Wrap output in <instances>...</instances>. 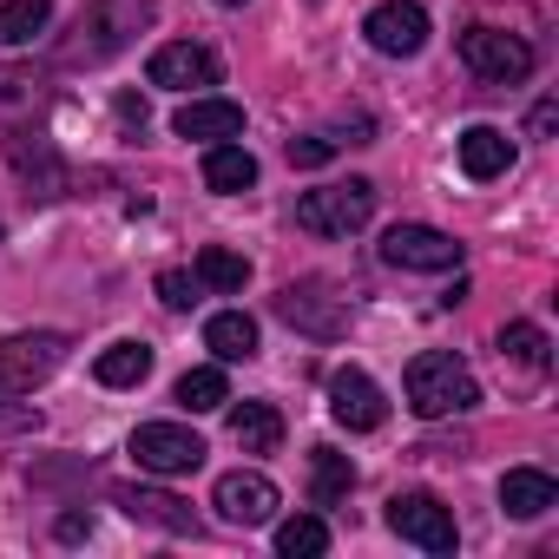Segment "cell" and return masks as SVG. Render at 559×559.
Here are the masks:
<instances>
[{
	"label": "cell",
	"mask_w": 559,
	"mask_h": 559,
	"mask_svg": "<svg viewBox=\"0 0 559 559\" xmlns=\"http://www.w3.org/2000/svg\"><path fill=\"white\" fill-rule=\"evenodd\" d=\"M152 21H158V0H86L80 21H73L67 40H60V60H67V67H106V60H119Z\"/></svg>",
	"instance_id": "cell-1"
},
{
	"label": "cell",
	"mask_w": 559,
	"mask_h": 559,
	"mask_svg": "<svg viewBox=\"0 0 559 559\" xmlns=\"http://www.w3.org/2000/svg\"><path fill=\"white\" fill-rule=\"evenodd\" d=\"M402 389H408V408H415L421 421H448V415H467V408L480 402V382H474V369H467L454 349L415 356L408 376H402Z\"/></svg>",
	"instance_id": "cell-2"
},
{
	"label": "cell",
	"mask_w": 559,
	"mask_h": 559,
	"mask_svg": "<svg viewBox=\"0 0 559 559\" xmlns=\"http://www.w3.org/2000/svg\"><path fill=\"white\" fill-rule=\"evenodd\" d=\"M376 217V185L369 178H343V185H317L297 198V224L310 237H349Z\"/></svg>",
	"instance_id": "cell-3"
},
{
	"label": "cell",
	"mask_w": 559,
	"mask_h": 559,
	"mask_svg": "<svg viewBox=\"0 0 559 559\" xmlns=\"http://www.w3.org/2000/svg\"><path fill=\"white\" fill-rule=\"evenodd\" d=\"M461 60H467V73L487 80V86H520V80L533 73V47H526L520 34H500V27H467V34H461Z\"/></svg>",
	"instance_id": "cell-4"
},
{
	"label": "cell",
	"mask_w": 559,
	"mask_h": 559,
	"mask_svg": "<svg viewBox=\"0 0 559 559\" xmlns=\"http://www.w3.org/2000/svg\"><path fill=\"white\" fill-rule=\"evenodd\" d=\"M60 362H67V336L60 330L8 336V343H0V389H8V395H34Z\"/></svg>",
	"instance_id": "cell-5"
},
{
	"label": "cell",
	"mask_w": 559,
	"mask_h": 559,
	"mask_svg": "<svg viewBox=\"0 0 559 559\" xmlns=\"http://www.w3.org/2000/svg\"><path fill=\"white\" fill-rule=\"evenodd\" d=\"M276 317H284L290 330H304V336H317V343L349 336V304L330 284H284L276 290Z\"/></svg>",
	"instance_id": "cell-6"
},
{
	"label": "cell",
	"mask_w": 559,
	"mask_h": 559,
	"mask_svg": "<svg viewBox=\"0 0 559 559\" xmlns=\"http://www.w3.org/2000/svg\"><path fill=\"white\" fill-rule=\"evenodd\" d=\"M132 461L145 467V474H198L204 467V441L185 428V421H145L139 435H132Z\"/></svg>",
	"instance_id": "cell-7"
},
{
	"label": "cell",
	"mask_w": 559,
	"mask_h": 559,
	"mask_svg": "<svg viewBox=\"0 0 559 559\" xmlns=\"http://www.w3.org/2000/svg\"><path fill=\"white\" fill-rule=\"evenodd\" d=\"M389 526H395L408 546H421V552H454V546H461L454 513H448L435 493H395V500H389Z\"/></svg>",
	"instance_id": "cell-8"
},
{
	"label": "cell",
	"mask_w": 559,
	"mask_h": 559,
	"mask_svg": "<svg viewBox=\"0 0 559 559\" xmlns=\"http://www.w3.org/2000/svg\"><path fill=\"white\" fill-rule=\"evenodd\" d=\"M362 34H369L376 53H389V60H415V53L428 47V8H421V0H382V8L362 21Z\"/></svg>",
	"instance_id": "cell-9"
},
{
	"label": "cell",
	"mask_w": 559,
	"mask_h": 559,
	"mask_svg": "<svg viewBox=\"0 0 559 559\" xmlns=\"http://www.w3.org/2000/svg\"><path fill=\"white\" fill-rule=\"evenodd\" d=\"M382 263H395V270H461V243L435 224H395L382 237Z\"/></svg>",
	"instance_id": "cell-10"
},
{
	"label": "cell",
	"mask_w": 559,
	"mask_h": 559,
	"mask_svg": "<svg viewBox=\"0 0 559 559\" xmlns=\"http://www.w3.org/2000/svg\"><path fill=\"white\" fill-rule=\"evenodd\" d=\"M211 507H217L230 526H270V520H276V480L257 474V467H237V474L217 480Z\"/></svg>",
	"instance_id": "cell-11"
},
{
	"label": "cell",
	"mask_w": 559,
	"mask_h": 559,
	"mask_svg": "<svg viewBox=\"0 0 559 559\" xmlns=\"http://www.w3.org/2000/svg\"><path fill=\"white\" fill-rule=\"evenodd\" d=\"M330 415H336L349 435H376V428L389 421V402H382V389H376L362 369H336V376H330Z\"/></svg>",
	"instance_id": "cell-12"
},
{
	"label": "cell",
	"mask_w": 559,
	"mask_h": 559,
	"mask_svg": "<svg viewBox=\"0 0 559 559\" xmlns=\"http://www.w3.org/2000/svg\"><path fill=\"white\" fill-rule=\"evenodd\" d=\"M112 500L126 507V520H139V526H158V533H191L198 539V513H191V500H178V493H165V487H112Z\"/></svg>",
	"instance_id": "cell-13"
},
{
	"label": "cell",
	"mask_w": 559,
	"mask_h": 559,
	"mask_svg": "<svg viewBox=\"0 0 559 559\" xmlns=\"http://www.w3.org/2000/svg\"><path fill=\"white\" fill-rule=\"evenodd\" d=\"M152 86H165V93H191V86H217V53L211 47H191V40H171V47H158L152 53Z\"/></svg>",
	"instance_id": "cell-14"
},
{
	"label": "cell",
	"mask_w": 559,
	"mask_h": 559,
	"mask_svg": "<svg viewBox=\"0 0 559 559\" xmlns=\"http://www.w3.org/2000/svg\"><path fill=\"white\" fill-rule=\"evenodd\" d=\"M171 132H178V139H204V145L237 139V132H243V106H237V99H185L178 119H171Z\"/></svg>",
	"instance_id": "cell-15"
},
{
	"label": "cell",
	"mask_w": 559,
	"mask_h": 559,
	"mask_svg": "<svg viewBox=\"0 0 559 559\" xmlns=\"http://www.w3.org/2000/svg\"><path fill=\"white\" fill-rule=\"evenodd\" d=\"M454 152H461V171H467L474 185H487V178H500V171L513 165V139H507L500 126H467V132L454 139Z\"/></svg>",
	"instance_id": "cell-16"
},
{
	"label": "cell",
	"mask_w": 559,
	"mask_h": 559,
	"mask_svg": "<svg viewBox=\"0 0 559 559\" xmlns=\"http://www.w3.org/2000/svg\"><path fill=\"white\" fill-rule=\"evenodd\" d=\"M500 507H507V520H539V513L559 507V487H552L546 467H507V480H500Z\"/></svg>",
	"instance_id": "cell-17"
},
{
	"label": "cell",
	"mask_w": 559,
	"mask_h": 559,
	"mask_svg": "<svg viewBox=\"0 0 559 559\" xmlns=\"http://www.w3.org/2000/svg\"><path fill=\"white\" fill-rule=\"evenodd\" d=\"M8 158H14V171L34 185V198H60V191H67V165H60V152H53L47 139H8Z\"/></svg>",
	"instance_id": "cell-18"
},
{
	"label": "cell",
	"mask_w": 559,
	"mask_h": 559,
	"mask_svg": "<svg viewBox=\"0 0 559 559\" xmlns=\"http://www.w3.org/2000/svg\"><path fill=\"white\" fill-rule=\"evenodd\" d=\"M204 185H211L217 198H237V191L257 185V158H250L237 139H217V145L204 152Z\"/></svg>",
	"instance_id": "cell-19"
},
{
	"label": "cell",
	"mask_w": 559,
	"mask_h": 559,
	"mask_svg": "<svg viewBox=\"0 0 559 559\" xmlns=\"http://www.w3.org/2000/svg\"><path fill=\"white\" fill-rule=\"evenodd\" d=\"M356 493V461L336 448H310V500L317 507H343Z\"/></svg>",
	"instance_id": "cell-20"
},
{
	"label": "cell",
	"mask_w": 559,
	"mask_h": 559,
	"mask_svg": "<svg viewBox=\"0 0 559 559\" xmlns=\"http://www.w3.org/2000/svg\"><path fill=\"white\" fill-rule=\"evenodd\" d=\"M204 349H211L217 362H250V356H257V323H250L243 310H217V317L204 323Z\"/></svg>",
	"instance_id": "cell-21"
},
{
	"label": "cell",
	"mask_w": 559,
	"mask_h": 559,
	"mask_svg": "<svg viewBox=\"0 0 559 559\" xmlns=\"http://www.w3.org/2000/svg\"><path fill=\"white\" fill-rule=\"evenodd\" d=\"M230 441L243 454H270L276 441H284V415H276L270 402H243V408H230Z\"/></svg>",
	"instance_id": "cell-22"
},
{
	"label": "cell",
	"mask_w": 559,
	"mask_h": 559,
	"mask_svg": "<svg viewBox=\"0 0 559 559\" xmlns=\"http://www.w3.org/2000/svg\"><path fill=\"white\" fill-rule=\"evenodd\" d=\"M53 27V0H0V47H34Z\"/></svg>",
	"instance_id": "cell-23"
},
{
	"label": "cell",
	"mask_w": 559,
	"mask_h": 559,
	"mask_svg": "<svg viewBox=\"0 0 559 559\" xmlns=\"http://www.w3.org/2000/svg\"><path fill=\"white\" fill-rule=\"evenodd\" d=\"M191 276H198L204 290H217V297H237V290L250 284V263H243L237 250H224V243H204V250H198V270H191Z\"/></svg>",
	"instance_id": "cell-24"
},
{
	"label": "cell",
	"mask_w": 559,
	"mask_h": 559,
	"mask_svg": "<svg viewBox=\"0 0 559 559\" xmlns=\"http://www.w3.org/2000/svg\"><path fill=\"white\" fill-rule=\"evenodd\" d=\"M93 376H99L106 389H139V382L152 376V343H112V349L93 362Z\"/></svg>",
	"instance_id": "cell-25"
},
{
	"label": "cell",
	"mask_w": 559,
	"mask_h": 559,
	"mask_svg": "<svg viewBox=\"0 0 559 559\" xmlns=\"http://www.w3.org/2000/svg\"><path fill=\"white\" fill-rule=\"evenodd\" d=\"M171 402H178V408H191V415H211V408H224V402H230V382H224V369H217V362H204V369H185V376H178Z\"/></svg>",
	"instance_id": "cell-26"
},
{
	"label": "cell",
	"mask_w": 559,
	"mask_h": 559,
	"mask_svg": "<svg viewBox=\"0 0 559 559\" xmlns=\"http://www.w3.org/2000/svg\"><path fill=\"white\" fill-rule=\"evenodd\" d=\"M40 112V73L34 67H0V126Z\"/></svg>",
	"instance_id": "cell-27"
},
{
	"label": "cell",
	"mask_w": 559,
	"mask_h": 559,
	"mask_svg": "<svg viewBox=\"0 0 559 559\" xmlns=\"http://www.w3.org/2000/svg\"><path fill=\"white\" fill-rule=\"evenodd\" d=\"M500 356H513L520 369L546 376V362H552V343H546V330H539V323H507V330H500Z\"/></svg>",
	"instance_id": "cell-28"
},
{
	"label": "cell",
	"mask_w": 559,
	"mask_h": 559,
	"mask_svg": "<svg viewBox=\"0 0 559 559\" xmlns=\"http://www.w3.org/2000/svg\"><path fill=\"white\" fill-rule=\"evenodd\" d=\"M276 552L284 559H317V552H330V526L317 513H297V520L276 526Z\"/></svg>",
	"instance_id": "cell-29"
},
{
	"label": "cell",
	"mask_w": 559,
	"mask_h": 559,
	"mask_svg": "<svg viewBox=\"0 0 559 559\" xmlns=\"http://www.w3.org/2000/svg\"><path fill=\"white\" fill-rule=\"evenodd\" d=\"M198 290H204V284H198L191 270H158V304H165V310H191Z\"/></svg>",
	"instance_id": "cell-30"
},
{
	"label": "cell",
	"mask_w": 559,
	"mask_h": 559,
	"mask_svg": "<svg viewBox=\"0 0 559 559\" xmlns=\"http://www.w3.org/2000/svg\"><path fill=\"white\" fill-rule=\"evenodd\" d=\"M330 158H336V139H323V132H304V139H290V165L317 171V165H330Z\"/></svg>",
	"instance_id": "cell-31"
},
{
	"label": "cell",
	"mask_w": 559,
	"mask_h": 559,
	"mask_svg": "<svg viewBox=\"0 0 559 559\" xmlns=\"http://www.w3.org/2000/svg\"><path fill=\"white\" fill-rule=\"evenodd\" d=\"M552 126H559V99H539L533 119H526V132H533V139H552Z\"/></svg>",
	"instance_id": "cell-32"
},
{
	"label": "cell",
	"mask_w": 559,
	"mask_h": 559,
	"mask_svg": "<svg viewBox=\"0 0 559 559\" xmlns=\"http://www.w3.org/2000/svg\"><path fill=\"white\" fill-rule=\"evenodd\" d=\"M53 533H60V539H93V513H60Z\"/></svg>",
	"instance_id": "cell-33"
},
{
	"label": "cell",
	"mask_w": 559,
	"mask_h": 559,
	"mask_svg": "<svg viewBox=\"0 0 559 559\" xmlns=\"http://www.w3.org/2000/svg\"><path fill=\"white\" fill-rule=\"evenodd\" d=\"M0 428H40V415H34V408H14L8 389H0Z\"/></svg>",
	"instance_id": "cell-34"
},
{
	"label": "cell",
	"mask_w": 559,
	"mask_h": 559,
	"mask_svg": "<svg viewBox=\"0 0 559 559\" xmlns=\"http://www.w3.org/2000/svg\"><path fill=\"white\" fill-rule=\"evenodd\" d=\"M217 8H243V0H217Z\"/></svg>",
	"instance_id": "cell-35"
},
{
	"label": "cell",
	"mask_w": 559,
	"mask_h": 559,
	"mask_svg": "<svg viewBox=\"0 0 559 559\" xmlns=\"http://www.w3.org/2000/svg\"><path fill=\"white\" fill-rule=\"evenodd\" d=\"M304 8H323V0H304Z\"/></svg>",
	"instance_id": "cell-36"
}]
</instances>
